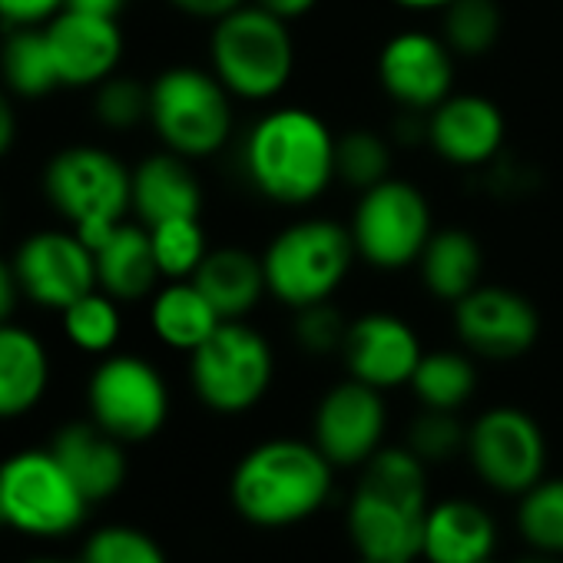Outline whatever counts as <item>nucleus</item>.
Wrapping results in <instances>:
<instances>
[{"mask_svg":"<svg viewBox=\"0 0 563 563\" xmlns=\"http://www.w3.org/2000/svg\"><path fill=\"white\" fill-rule=\"evenodd\" d=\"M428 510V464L408 444H385L362 464L349 504V537L372 563H415Z\"/></svg>","mask_w":563,"mask_h":563,"instance_id":"f257e3e1","label":"nucleus"},{"mask_svg":"<svg viewBox=\"0 0 563 563\" xmlns=\"http://www.w3.org/2000/svg\"><path fill=\"white\" fill-rule=\"evenodd\" d=\"M242 173L275 206H312L335 183V133L309 107H275L245 130Z\"/></svg>","mask_w":563,"mask_h":563,"instance_id":"f03ea898","label":"nucleus"},{"mask_svg":"<svg viewBox=\"0 0 563 563\" xmlns=\"http://www.w3.org/2000/svg\"><path fill=\"white\" fill-rule=\"evenodd\" d=\"M332 484L335 464L316 441L272 438L239 457L229 477V500L245 523L282 530L319 514L332 497Z\"/></svg>","mask_w":563,"mask_h":563,"instance_id":"7ed1b4c3","label":"nucleus"},{"mask_svg":"<svg viewBox=\"0 0 563 563\" xmlns=\"http://www.w3.org/2000/svg\"><path fill=\"white\" fill-rule=\"evenodd\" d=\"M209 70L235 100H275L296 74V37L289 21L255 8L252 0L212 21Z\"/></svg>","mask_w":563,"mask_h":563,"instance_id":"20e7f679","label":"nucleus"},{"mask_svg":"<svg viewBox=\"0 0 563 563\" xmlns=\"http://www.w3.org/2000/svg\"><path fill=\"white\" fill-rule=\"evenodd\" d=\"M358 262L349 225L335 219L289 222L262 252L268 296L286 309H306L332 302Z\"/></svg>","mask_w":563,"mask_h":563,"instance_id":"39448f33","label":"nucleus"},{"mask_svg":"<svg viewBox=\"0 0 563 563\" xmlns=\"http://www.w3.org/2000/svg\"><path fill=\"white\" fill-rule=\"evenodd\" d=\"M44 196L97 249L133 212V169L103 146H67L44 169Z\"/></svg>","mask_w":563,"mask_h":563,"instance_id":"423d86ee","label":"nucleus"},{"mask_svg":"<svg viewBox=\"0 0 563 563\" xmlns=\"http://www.w3.org/2000/svg\"><path fill=\"white\" fill-rule=\"evenodd\" d=\"M232 100L235 97L212 70L169 67L150 84V126L163 150L186 159H206L232 140Z\"/></svg>","mask_w":563,"mask_h":563,"instance_id":"0eeeda50","label":"nucleus"},{"mask_svg":"<svg viewBox=\"0 0 563 563\" xmlns=\"http://www.w3.org/2000/svg\"><path fill=\"white\" fill-rule=\"evenodd\" d=\"M272 378L275 352L245 319L222 322L196 352H189L192 391L216 415H242L255 408L268 395Z\"/></svg>","mask_w":563,"mask_h":563,"instance_id":"6e6552de","label":"nucleus"},{"mask_svg":"<svg viewBox=\"0 0 563 563\" xmlns=\"http://www.w3.org/2000/svg\"><path fill=\"white\" fill-rule=\"evenodd\" d=\"M90 510L54 451H21L0 464V527L27 537H67Z\"/></svg>","mask_w":563,"mask_h":563,"instance_id":"1a4fd4ad","label":"nucleus"},{"mask_svg":"<svg viewBox=\"0 0 563 563\" xmlns=\"http://www.w3.org/2000/svg\"><path fill=\"white\" fill-rule=\"evenodd\" d=\"M349 232L362 262L378 272H398L418 265L428 239L434 235V212L415 183L388 176L358 192Z\"/></svg>","mask_w":563,"mask_h":563,"instance_id":"9d476101","label":"nucleus"},{"mask_svg":"<svg viewBox=\"0 0 563 563\" xmlns=\"http://www.w3.org/2000/svg\"><path fill=\"white\" fill-rule=\"evenodd\" d=\"M90 421L123 444L159 434L169 418V388L159 368L140 355H103L87 382Z\"/></svg>","mask_w":563,"mask_h":563,"instance_id":"9b49d317","label":"nucleus"},{"mask_svg":"<svg viewBox=\"0 0 563 563\" xmlns=\"http://www.w3.org/2000/svg\"><path fill=\"white\" fill-rule=\"evenodd\" d=\"M464 454L490 490L510 497L527 494L547 471V438L537 418L514 405L481 411L467 424Z\"/></svg>","mask_w":563,"mask_h":563,"instance_id":"f8f14e48","label":"nucleus"},{"mask_svg":"<svg viewBox=\"0 0 563 563\" xmlns=\"http://www.w3.org/2000/svg\"><path fill=\"white\" fill-rule=\"evenodd\" d=\"M14 272L27 302L64 312L97 286V255L74 229H41L14 252Z\"/></svg>","mask_w":563,"mask_h":563,"instance_id":"ddd939ff","label":"nucleus"},{"mask_svg":"<svg viewBox=\"0 0 563 563\" xmlns=\"http://www.w3.org/2000/svg\"><path fill=\"white\" fill-rule=\"evenodd\" d=\"M454 312V332L457 342L487 362H514L527 355L540 339V312L537 306L507 286H481L467 292Z\"/></svg>","mask_w":563,"mask_h":563,"instance_id":"4468645a","label":"nucleus"},{"mask_svg":"<svg viewBox=\"0 0 563 563\" xmlns=\"http://www.w3.org/2000/svg\"><path fill=\"white\" fill-rule=\"evenodd\" d=\"M454 51L441 34L401 31L378 51V84L391 103L408 113H431L441 100L454 93Z\"/></svg>","mask_w":563,"mask_h":563,"instance_id":"2eb2a0df","label":"nucleus"},{"mask_svg":"<svg viewBox=\"0 0 563 563\" xmlns=\"http://www.w3.org/2000/svg\"><path fill=\"white\" fill-rule=\"evenodd\" d=\"M385 428L388 408L382 391L355 378L332 385L312 415V441L335 467H362L385 448Z\"/></svg>","mask_w":563,"mask_h":563,"instance_id":"dca6fc26","label":"nucleus"},{"mask_svg":"<svg viewBox=\"0 0 563 563\" xmlns=\"http://www.w3.org/2000/svg\"><path fill=\"white\" fill-rule=\"evenodd\" d=\"M424 126V143L454 169L490 166L507 140L504 110L481 93H451L428 113Z\"/></svg>","mask_w":563,"mask_h":563,"instance_id":"f3484780","label":"nucleus"},{"mask_svg":"<svg viewBox=\"0 0 563 563\" xmlns=\"http://www.w3.org/2000/svg\"><path fill=\"white\" fill-rule=\"evenodd\" d=\"M60 87L87 90L110 80L123 60V31L117 18L64 8L54 21L44 24Z\"/></svg>","mask_w":563,"mask_h":563,"instance_id":"a211bd4d","label":"nucleus"},{"mask_svg":"<svg viewBox=\"0 0 563 563\" xmlns=\"http://www.w3.org/2000/svg\"><path fill=\"white\" fill-rule=\"evenodd\" d=\"M424 349L418 332L395 312H365L349 322L342 362L349 378L365 382L378 391L411 385V375Z\"/></svg>","mask_w":563,"mask_h":563,"instance_id":"6ab92c4d","label":"nucleus"},{"mask_svg":"<svg viewBox=\"0 0 563 563\" xmlns=\"http://www.w3.org/2000/svg\"><path fill=\"white\" fill-rule=\"evenodd\" d=\"M51 451L74 477L80 494L90 500V507L110 500L126 481L123 441L107 434L97 421H77L60 428Z\"/></svg>","mask_w":563,"mask_h":563,"instance_id":"aec40b11","label":"nucleus"},{"mask_svg":"<svg viewBox=\"0 0 563 563\" xmlns=\"http://www.w3.org/2000/svg\"><path fill=\"white\" fill-rule=\"evenodd\" d=\"M97 286L123 302H143L159 289V265L150 229L143 222H120L97 249Z\"/></svg>","mask_w":563,"mask_h":563,"instance_id":"412c9836","label":"nucleus"},{"mask_svg":"<svg viewBox=\"0 0 563 563\" xmlns=\"http://www.w3.org/2000/svg\"><path fill=\"white\" fill-rule=\"evenodd\" d=\"M494 517L474 500H438L424 520L421 556L428 563H484L494 556Z\"/></svg>","mask_w":563,"mask_h":563,"instance_id":"4be33fe9","label":"nucleus"},{"mask_svg":"<svg viewBox=\"0 0 563 563\" xmlns=\"http://www.w3.org/2000/svg\"><path fill=\"white\" fill-rule=\"evenodd\" d=\"M133 212L143 225L202 212V186L186 156L153 153L133 169Z\"/></svg>","mask_w":563,"mask_h":563,"instance_id":"5701e85b","label":"nucleus"},{"mask_svg":"<svg viewBox=\"0 0 563 563\" xmlns=\"http://www.w3.org/2000/svg\"><path fill=\"white\" fill-rule=\"evenodd\" d=\"M192 282L212 302V309L219 312L222 322L245 319L268 296L262 255H252V252L235 249V245L209 249V255L196 268Z\"/></svg>","mask_w":563,"mask_h":563,"instance_id":"b1692460","label":"nucleus"},{"mask_svg":"<svg viewBox=\"0 0 563 563\" xmlns=\"http://www.w3.org/2000/svg\"><path fill=\"white\" fill-rule=\"evenodd\" d=\"M51 388V355L44 342L14 325H0V421L24 418Z\"/></svg>","mask_w":563,"mask_h":563,"instance_id":"393cba45","label":"nucleus"},{"mask_svg":"<svg viewBox=\"0 0 563 563\" xmlns=\"http://www.w3.org/2000/svg\"><path fill=\"white\" fill-rule=\"evenodd\" d=\"M418 275L431 299L457 306L484 282V249L477 235L467 229H434L418 258Z\"/></svg>","mask_w":563,"mask_h":563,"instance_id":"a878e982","label":"nucleus"},{"mask_svg":"<svg viewBox=\"0 0 563 563\" xmlns=\"http://www.w3.org/2000/svg\"><path fill=\"white\" fill-rule=\"evenodd\" d=\"M150 325L163 345L189 355L222 325V319L192 278H173L153 292Z\"/></svg>","mask_w":563,"mask_h":563,"instance_id":"bb28decb","label":"nucleus"},{"mask_svg":"<svg viewBox=\"0 0 563 563\" xmlns=\"http://www.w3.org/2000/svg\"><path fill=\"white\" fill-rule=\"evenodd\" d=\"M0 77L11 93L24 100H41L60 87L44 27H11L4 47H0Z\"/></svg>","mask_w":563,"mask_h":563,"instance_id":"cd10ccee","label":"nucleus"},{"mask_svg":"<svg viewBox=\"0 0 563 563\" xmlns=\"http://www.w3.org/2000/svg\"><path fill=\"white\" fill-rule=\"evenodd\" d=\"M411 391L421 401V408L461 411L477 391V368L471 355L454 349L424 352L411 375Z\"/></svg>","mask_w":563,"mask_h":563,"instance_id":"c85d7f7f","label":"nucleus"},{"mask_svg":"<svg viewBox=\"0 0 563 563\" xmlns=\"http://www.w3.org/2000/svg\"><path fill=\"white\" fill-rule=\"evenodd\" d=\"M60 322H64V335L87 355H110L123 335L120 302L103 289H93L74 306H67L60 312Z\"/></svg>","mask_w":563,"mask_h":563,"instance_id":"c756f323","label":"nucleus"},{"mask_svg":"<svg viewBox=\"0 0 563 563\" xmlns=\"http://www.w3.org/2000/svg\"><path fill=\"white\" fill-rule=\"evenodd\" d=\"M504 31L497 0H454L441 14V37L454 57H484L494 51Z\"/></svg>","mask_w":563,"mask_h":563,"instance_id":"7c9ffc66","label":"nucleus"},{"mask_svg":"<svg viewBox=\"0 0 563 563\" xmlns=\"http://www.w3.org/2000/svg\"><path fill=\"white\" fill-rule=\"evenodd\" d=\"M517 530L537 553L563 556V477H543L520 494Z\"/></svg>","mask_w":563,"mask_h":563,"instance_id":"2f4dec72","label":"nucleus"},{"mask_svg":"<svg viewBox=\"0 0 563 563\" xmlns=\"http://www.w3.org/2000/svg\"><path fill=\"white\" fill-rule=\"evenodd\" d=\"M391 176V146L382 133L355 126L335 136V179L365 192Z\"/></svg>","mask_w":563,"mask_h":563,"instance_id":"473e14b6","label":"nucleus"},{"mask_svg":"<svg viewBox=\"0 0 563 563\" xmlns=\"http://www.w3.org/2000/svg\"><path fill=\"white\" fill-rule=\"evenodd\" d=\"M146 229H150V239H153L156 265H159L166 282L192 278L196 268L202 265V258L209 255L206 229H202L199 216L166 219V222H156V225H146Z\"/></svg>","mask_w":563,"mask_h":563,"instance_id":"72a5a7b5","label":"nucleus"},{"mask_svg":"<svg viewBox=\"0 0 563 563\" xmlns=\"http://www.w3.org/2000/svg\"><path fill=\"white\" fill-rule=\"evenodd\" d=\"M93 90V113L107 130H133L150 120V87L143 80L113 74Z\"/></svg>","mask_w":563,"mask_h":563,"instance_id":"f704fd0d","label":"nucleus"},{"mask_svg":"<svg viewBox=\"0 0 563 563\" xmlns=\"http://www.w3.org/2000/svg\"><path fill=\"white\" fill-rule=\"evenodd\" d=\"M408 448L424 461V464H441L451 461L467 448V424L457 418V411H434L424 408L411 428H408Z\"/></svg>","mask_w":563,"mask_h":563,"instance_id":"c9c22d12","label":"nucleus"},{"mask_svg":"<svg viewBox=\"0 0 563 563\" xmlns=\"http://www.w3.org/2000/svg\"><path fill=\"white\" fill-rule=\"evenodd\" d=\"M80 563H169V560L163 547L136 527H100L87 540Z\"/></svg>","mask_w":563,"mask_h":563,"instance_id":"e433bc0d","label":"nucleus"},{"mask_svg":"<svg viewBox=\"0 0 563 563\" xmlns=\"http://www.w3.org/2000/svg\"><path fill=\"white\" fill-rule=\"evenodd\" d=\"M292 335L306 355H342L349 319L332 302L306 306V309H296Z\"/></svg>","mask_w":563,"mask_h":563,"instance_id":"4c0bfd02","label":"nucleus"},{"mask_svg":"<svg viewBox=\"0 0 563 563\" xmlns=\"http://www.w3.org/2000/svg\"><path fill=\"white\" fill-rule=\"evenodd\" d=\"M67 8V0H0V21L8 27H44Z\"/></svg>","mask_w":563,"mask_h":563,"instance_id":"58836bf2","label":"nucleus"},{"mask_svg":"<svg viewBox=\"0 0 563 563\" xmlns=\"http://www.w3.org/2000/svg\"><path fill=\"white\" fill-rule=\"evenodd\" d=\"M169 4L186 14V18H196V21H219L225 14H232L235 8L249 4V0H169Z\"/></svg>","mask_w":563,"mask_h":563,"instance_id":"ea45409f","label":"nucleus"},{"mask_svg":"<svg viewBox=\"0 0 563 563\" xmlns=\"http://www.w3.org/2000/svg\"><path fill=\"white\" fill-rule=\"evenodd\" d=\"M21 299H24V292H21V282H18L14 262L0 258V325L14 319Z\"/></svg>","mask_w":563,"mask_h":563,"instance_id":"a19ab883","label":"nucleus"},{"mask_svg":"<svg viewBox=\"0 0 563 563\" xmlns=\"http://www.w3.org/2000/svg\"><path fill=\"white\" fill-rule=\"evenodd\" d=\"M252 4L292 24V21H302L306 14H312L319 8V0H252Z\"/></svg>","mask_w":563,"mask_h":563,"instance_id":"79ce46f5","label":"nucleus"},{"mask_svg":"<svg viewBox=\"0 0 563 563\" xmlns=\"http://www.w3.org/2000/svg\"><path fill=\"white\" fill-rule=\"evenodd\" d=\"M18 140V113L8 93H0V156H8Z\"/></svg>","mask_w":563,"mask_h":563,"instance_id":"37998d69","label":"nucleus"},{"mask_svg":"<svg viewBox=\"0 0 563 563\" xmlns=\"http://www.w3.org/2000/svg\"><path fill=\"white\" fill-rule=\"evenodd\" d=\"M130 4V0H67V8H80V11H93V14H107V18H120V11Z\"/></svg>","mask_w":563,"mask_h":563,"instance_id":"c03bdc74","label":"nucleus"},{"mask_svg":"<svg viewBox=\"0 0 563 563\" xmlns=\"http://www.w3.org/2000/svg\"><path fill=\"white\" fill-rule=\"evenodd\" d=\"M391 4L411 14H444L454 0H391Z\"/></svg>","mask_w":563,"mask_h":563,"instance_id":"a18cd8bd","label":"nucleus"},{"mask_svg":"<svg viewBox=\"0 0 563 563\" xmlns=\"http://www.w3.org/2000/svg\"><path fill=\"white\" fill-rule=\"evenodd\" d=\"M520 563H563V560L553 556V553H533V556H527V560H520Z\"/></svg>","mask_w":563,"mask_h":563,"instance_id":"49530a36","label":"nucleus"},{"mask_svg":"<svg viewBox=\"0 0 563 563\" xmlns=\"http://www.w3.org/2000/svg\"><path fill=\"white\" fill-rule=\"evenodd\" d=\"M31 563H67V560H31Z\"/></svg>","mask_w":563,"mask_h":563,"instance_id":"de8ad7c7","label":"nucleus"},{"mask_svg":"<svg viewBox=\"0 0 563 563\" xmlns=\"http://www.w3.org/2000/svg\"><path fill=\"white\" fill-rule=\"evenodd\" d=\"M358 563H372V560H365V556H358Z\"/></svg>","mask_w":563,"mask_h":563,"instance_id":"09e8293b","label":"nucleus"},{"mask_svg":"<svg viewBox=\"0 0 563 563\" xmlns=\"http://www.w3.org/2000/svg\"><path fill=\"white\" fill-rule=\"evenodd\" d=\"M484 563H494V556H490V560H484Z\"/></svg>","mask_w":563,"mask_h":563,"instance_id":"8fccbe9b","label":"nucleus"}]
</instances>
